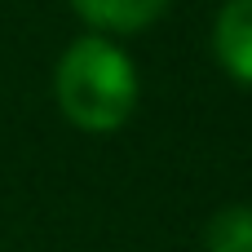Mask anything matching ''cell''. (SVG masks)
I'll return each instance as SVG.
<instances>
[{"mask_svg": "<svg viewBox=\"0 0 252 252\" xmlns=\"http://www.w3.org/2000/svg\"><path fill=\"white\" fill-rule=\"evenodd\" d=\"M137 93L142 84H137L133 58L102 31L71 40L66 53L58 58V71H53L58 111L84 133H115L133 115Z\"/></svg>", "mask_w": 252, "mask_h": 252, "instance_id": "obj_1", "label": "cell"}, {"mask_svg": "<svg viewBox=\"0 0 252 252\" xmlns=\"http://www.w3.org/2000/svg\"><path fill=\"white\" fill-rule=\"evenodd\" d=\"M213 53L221 71L252 89V0H226L213 22Z\"/></svg>", "mask_w": 252, "mask_h": 252, "instance_id": "obj_2", "label": "cell"}, {"mask_svg": "<svg viewBox=\"0 0 252 252\" xmlns=\"http://www.w3.org/2000/svg\"><path fill=\"white\" fill-rule=\"evenodd\" d=\"M173 0H71V9L102 35H128L164 18Z\"/></svg>", "mask_w": 252, "mask_h": 252, "instance_id": "obj_3", "label": "cell"}, {"mask_svg": "<svg viewBox=\"0 0 252 252\" xmlns=\"http://www.w3.org/2000/svg\"><path fill=\"white\" fill-rule=\"evenodd\" d=\"M204 252H252V204H226L204 226Z\"/></svg>", "mask_w": 252, "mask_h": 252, "instance_id": "obj_4", "label": "cell"}]
</instances>
